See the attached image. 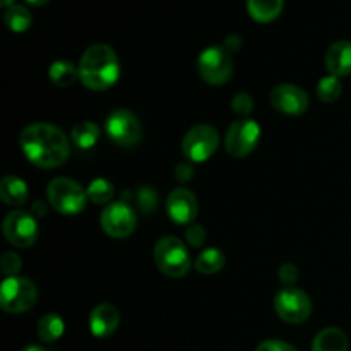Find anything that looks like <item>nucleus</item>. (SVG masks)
<instances>
[{
	"label": "nucleus",
	"mask_w": 351,
	"mask_h": 351,
	"mask_svg": "<svg viewBox=\"0 0 351 351\" xmlns=\"http://www.w3.org/2000/svg\"><path fill=\"white\" fill-rule=\"evenodd\" d=\"M21 149L24 156L38 168L60 167L69 158L67 136L51 123H31L23 129L19 136Z\"/></svg>",
	"instance_id": "nucleus-1"
},
{
	"label": "nucleus",
	"mask_w": 351,
	"mask_h": 351,
	"mask_svg": "<svg viewBox=\"0 0 351 351\" xmlns=\"http://www.w3.org/2000/svg\"><path fill=\"white\" fill-rule=\"evenodd\" d=\"M79 69V81L91 91H105L112 88L120 77V62L115 50L108 45H91L82 53Z\"/></svg>",
	"instance_id": "nucleus-2"
},
{
	"label": "nucleus",
	"mask_w": 351,
	"mask_h": 351,
	"mask_svg": "<svg viewBox=\"0 0 351 351\" xmlns=\"http://www.w3.org/2000/svg\"><path fill=\"white\" fill-rule=\"evenodd\" d=\"M154 263L170 278H184L191 271L192 261L187 245L177 237H163L154 245Z\"/></svg>",
	"instance_id": "nucleus-3"
},
{
	"label": "nucleus",
	"mask_w": 351,
	"mask_h": 351,
	"mask_svg": "<svg viewBox=\"0 0 351 351\" xmlns=\"http://www.w3.org/2000/svg\"><path fill=\"white\" fill-rule=\"evenodd\" d=\"M47 197L51 208L64 216L79 215L86 208V201H88L84 189L77 182L65 177L53 178L48 184Z\"/></svg>",
	"instance_id": "nucleus-4"
},
{
	"label": "nucleus",
	"mask_w": 351,
	"mask_h": 351,
	"mask_svg": "<svg viewBox=\"0 0 351 351\" xmlns=\"http://www.w3.org/2000/svg\"><path fill=\"white\" fill-rule=\"evenodd\" d=\"M38 300L36 285L26 278L10 276L0 287V307L7 314H23L34 307Z\"/></svg>",
	"instance_id": "nucleus-5"
},
{
	"label": "nucleus",
	"mask_w": 351,
	"mask_h": 351,
	"mask_svg": "<svg viewBox=\"0 0 351 351\" xmlns=\"http://www.w3.org/2000/svg\"><path fill=\"white\" fill-rule=\"evenodd\" d=\"M105 132L113 144L125 149L137 146L143 139V127L139 119L125 108L113 110L106 117Z\"/></svg>",
	"instance_id": "nucleus-6"
},
{
	"label": "nucleus",
	"mask_w": 351,
	"mask_h": 351,
	"mask_svg": "<svg viewBox=\"0 0 351 351\" xmlns=\"http://www.w3.org/2000/svg\"><path fill=\"white\" fill-rule=\"evenodd\" d=\"M199 74L202 81L211 86H221L233 75L232 51L225 47H209L201 51L197 60Z\"/></svg>",
	"instance_id": "nucleus-7"
},
{
	"label": "nucleus",
	"mask_w": 351,
	"mask_h": 351,
	"mask_svg": "<svg viewBox=\"0 0 351 351\" xmlns=\"http://www.w3.org/2000/svg\"><path fill=\"white\" fill-rule=\"evenodd\" d=\"M219 146V134L209 123H199L185 134L182 141V153L191 163H204Z\"/></svg>",
	"instance_id": "nucleus-8"
},
{
	"label": "nucleus",
	"mask_w": 351,
	"mask_h": 351,
	"mask_svg": "<svg viewBox=\"0 0 351 351\" xmlns=\"http://www.w3.org/2000/svg\"><path fill=\"white\" fill-rule=\"evenodd\" d=\"M274 311L288 324H302L312 314V302L304 290L283 287L274 297Z\"/></svg>",
	"instance_id": "nucleus-9"
},
{
	"label": "nucleus",
	"mask_w": 351,
	"mask_h": 351,
	"mask_svg": "<svg viewBox=\"0 0 351 351\" xmlns=\"http://www.w3.org/2000/svg\"><path fill=\"white\" fill-rule=\"evenodd\" d=\"M261 141V127L256 120L239 119L228 127L225 136V149L233 158H245Z\"/></svg>",
	"instance_id": "nucleus-10"
},
{
	"label": "nucleus",
	"mask_w": 351,
	"mask_h": 351,
	"mask_svg": "<svg viewBox=\"0 0 351 351\" xmlns=\"http://www.w3.org/2000/svg\"><path fill=\"white\" fill-rule=\"evenodd\" d=\"M101 228L112 239H127L136 232L137 215L127 202H112L101 213Z\"/></svg>",
	"instance_id": "nucleus-11"
},
{
	"label": "nucleus",
	"mask_w": 351,
	"mask_h": 351,
	"mask_svg": "<svg viewBox=\"0 0 351 351\" xmlns=\"http://www.w3.org/2000/svg\"><path fill=\"white\" fill-rule=\"evenodd\" d=\"M3 235L14 247L26 249L38 239V221L31 213L12 211L3 219Z\"/></svg>",
	"instance_id": "nucleus-12"
},
{
	"label": "nucleus",
	"mask_w": 351,
	"mask_h": 351,
	"mask_svg": "<svg viewBox=\"0 0 351 351\" xmlns=\"http://www.w3.org/2000/svg\"><path fill=\"white\" fill-rule=\"evenodd\" d=\"M269 101L276 112L291 117H298L307 112L308 103H311L307 93L295 84H280L273 88Z\"/></svg>",
	"instance_id": "nucleus-13"
},
{
	"label": "nucleus",
	"mask_w": 351,
	"mask_h": 351,
	"mask_svg": "<svg viewBox=\"0 0 351 351\" xmlns=\"http://www.w3.org/2000/svg\"><path fill=\"white\" fill-rule=\"evenodd\" d=\"M197 197L189 189H175L167 199V213L177 225H191L197 216Z\"/></svg>",
	"instance_id": "nucleus-14"
},
{
	"label": "nucleus",
	"mask_w": 351,
	"mask_h": 351,
	"mask_svg": "<svg viewBox=\"0 0 351 351\" xmlns=\"http://www.w3.org/2000/svg\"><path fill=\"white\" fill-rule=\"evenodd\" d=\"M120 324V312L115 305L101 304L89 314V329L96 338H108L117 331Z\"/></svg>",
	"instance_id": "nucleus-15"
},
{
	"label": "nucleus",
	"mask_w": 351,
	"mask_h": 351,
	"mask_svg": "<svg viewBox=\"0 0 351 351\" xmlns=\"http://www.w3.org/2000/svg\"><path fill=\"white\" fill-rule=\"evenodd\" d=\"M326 69L336 77H346L351 74V41L341 40L332 43L326 51Z\"/></svg>",
	"instance_id": "nucleus-16"
},
{
	"label": "nucleus",
	"mask_w": 351,
	"mask_h": 351,
	"mask_svg": "<svg viewBox=\"0 0 351 351\" xmlns=\"http://www.w3.org/2000/svg\"><path fill=\"white\" fill-rule=\"evenodd\" d=\"M29 189L23 178L16 175H7L0 182V197L7 206H23L29 197Z\"/></svg>",
	"instance_id": "nucleus-17"
},
{
	"label": "nucleus",
	"mask_w": 351,
	"mask_h": 351,
	"mask_svg": "<svg viewBox=\"0 0 351 351\" xmlns=\"http://www.w3.org/2000/svg\"><path fill=\"white\" fill-rule=\"evenodd\" d=\"M348 336L338 328H326L312 341V351H348Z\"/></svg>",
	"instance_id": "nucleus-18"
},
{
	"label": "nucleus",
	"mask_w": 351,
	"mask_h": 351,
	"mask_svg": "<svg viewBox=\"0 0 351 351\" xmlns=\"http://www.w3.org/2000/svg\"><path fill=\"white\" fill-rule=\"evenodd\" d=\"M247 10L257 23H271L283 10V0H247Z\"/></svg>",
	"instance_id": "nucleus-19"
},
{
	"label": "nucleus",
	"mask_w": 351,
	"mask_h": 351,
	"mask_svg": "<svg viewBox=\"0 0 351 351\" xmlns=\"http://www.w3.org/2000/svg\"><path fill=\"white\" fill-rule=\"evenodd\" d=\"M71 139L79 149H91L99 139V127L95 122L82 120V122L74 125L71 132Z\"/></svg>",
	"instance_id": "nucleus-20"
},
{
	"label": "nucleus",
	"mask_w": 351,
	"mask_h": 351,
	"mask_svg": "<svg viewBox=\"0 0 351 351\" xmlns=\"http://www.w3.org/2000/svg\"><path fill=\"white\" fill-rule=\"evenodd\" d=\"M48 75H50V81L55 86H58V88H69V86H72L79 79V69L72 62L58 60L50 65Z\"/></svg>",
	"instance_id": "nucleus-21"
},
{
	"label": "nucleus",
	"mask_w": 351,
	"mask_h": 351,
	"mask_svg": "<svg viewBox=\"0 0 351 351\" xmlns=\"http://www.w3.org/2000/svg\"><path fill=\"white\" fill-rule=\"evenodd\" d=\"M194 267L201 274H218L225 267V254L218 249H206L195 259Z\"/></svg>",
	"instance_id": "nucleus-22"
},
{
	"label": "nucleus",
	"mask_w": 351,
	"mask_h": 351,
	"mask_svg": "<svg viewBox=\"0 0 351 351\" xmlns=\"http://www.w3.org/2000/svg\"><path fill=\"white\" fill-rule=\"evenodd\" d=\"M64 335V321L57 314H47L38 321V338L43 343H55Z\"/></svg>",
	"instance_id": "nucleus-23"
},
{
	"label": "nucleus",
	"mask_w": 351,
	"mask_h": 351,
	"mask_svg": "<svg viewBox=\"0 0 351 351\" xmlns=\"http://www.w3.org/2000/svg\"><path fill=\"white\" fill-rule=\"evenodd\" d=\"M3 21H5L7 27L14 33H24L26 29H29L31 26V12L23 5H10L7 7L5 14H3Z\"/></svg>",
	"instance_id": "nucleus-24"
},
{
	"label": "nucleus",
	"mask_w": 351,
	"mask_h": 351,
	"mask_svg": "<svg viewBox=\"0 0 351 351\" xmlns=\"http://www.w3.org/2000/svg\"><path fill=\"white\" fill-rule=\"evenodd\" d=\"M341 95H343V84L341 81H339V77L329 74L319 81L317 96L321 101L335 103L336 99L341 98Z\"/></svg>",
	"instance_id": "nucleus-25"
},
{
	"label": "nucleus",
	"mask_w": 351,
	"mask_h": 351,
	"mask_svg": "<svg viewBox=\"0 0 351 351\" xmlns=\"http://www.w3.org/2000/svg\"><path fill=\"white\" fill-rule=\"evenodd\" d=\"M86 194H88L89 201L95 202V204H106V202L112 201L115 192H113L112 182L105 180V178H96L89 184Z\"/></svg>",
	"instance_id": "nucleus-26"
},
{
	"label": "nucleus",
	"mask_w": 351,
	"mask_h": 351,
	"mask_svg": "<svg viewBox=\"0 0 351 351\" xmlns=\"http://www.w3.org/2000/svg\"><path fill=\"white\" fill-rule=\"evenodd\" d=\"M232 110L240 117H247L254 110V99L249 93H239L232 99Z\"/></svg>",
	"instance_id": "nucleus-27"
},
{
	"label": "nucleus",
	"mask_w": 351,
	"mask_h": 351,
	"mask_svg": "<svg viewBox=\"0 0 351 351\" xmlns=\"http://www.w3.org/2000/svg\"><path fill=\"white\" fill-rule=\"evenodd\" d=\"M0 266H2L3 274H5L7 278L16 276V274L21 271L19 256H17V254H14V252H5L2 256V259H0Z\"/></svg>",
	"instance_id": "nucleus-28"
},
{
	"label": "nucleus",
	"mask_w": 351,
	"mask_h": 351,
	"mask_svg": "<svg viewBox=\"0 0 351 351\" xmlns=\"http://www.w3.org/2000/svg\"><path fill=\"white\" fill-rule=\"evenodd\" d=\"M137 202H139V208L143 209L144 213H149L156 208L158 204V197L154 194L153 189H141L137 192Z\"/></svg>",
	"instance_id": "nucleus-29"
},
{
	"label": "nucleus",
	"mask_w": 351,
	"mask_h": 351,
	"mask_svg": "<svg viewBox=\"0 0 351 351\" xmlns=\"http://www.w3.org/2000/svg\"><path fill=\"white\" fill-rule=\"evenodd\" d=\"M185 239L191 247H201L206 242V230L199 225L189 226L187 232H185Z\"/></svg>",
	"instance_id": "nucleus-30"
},
{
	"label": "nucleus",
	"mask_w": 351,
	"mask_h": 351,
	"mask_svg": "<svg viewBox=\"0 0 351 351\" xmlns=\"http://www.w3.org/2000/svg\"><path fill=\"white\" fill-rule=\"evenodd\" d=\"M280 280L285 287H295L298 280V269L293 264H283L280 269Z\"/></svg>",
	"instance_id": "nucleus-31"
},
{
	"label": "nucleus",
	"mask_w": 351,
	"mask_h": 351,
	"mask_svg": "<svg viewBox=\"0 0 351 351\" xmlns=\"http://www.w3.org/2000/svg\"><path fill=\"white\" fill-rule=\"evenodd\" d=\"M256 351H297V348L281 339H267V341L261 343Z\"/></svg>",
	"instance_id": "nucleus-32"
},
{
	"label": "nucleus",
	"mask_w": 351,
	"mask_h": 351,
	"mask_svg": "<svg viewBox=\"0 0 351 351\" xmlns=\"http://www.w3.org/2000/svg\"><path fill=\"white\" fill-rule=\"evenodd\" d=\"M175 173H177V178L182 182H187L189 178L194 175V168H192L191 161H184V163L178 165L177 168H175Z\"/></svg>",
	"instance_id": "nucleus-33"
},
{
	"label": "nucleus",
	"mask_w": 351,
	"mask_h": 351,
	"mask_svg": "<svg viewBox=\"0 0 351 351\" xmlns=\"http://www.w3.org/2000/svg\"><path fill=\"white\" fill-rule=\"evenodd\" d=\"M21 351H48V350H47V348H43V346L31 345V346H26V348H23Z\"/></svg>",
	"instance_id": "nucleus-34"
},
{
	"label": "nucleus",
	"mask_w": 351,
	"mask_h": 351,
	"mask_svg": "<svg viewBox=\"0 0 351 351\" xmlns=\"http://www.w3.org/2000/svg\"><path fill=\"white\" fill-rule=\"evenodd\" d=\"M29 5H34V7H41L45 5V3H48V0H26Z\"/></svg>",
	"instance_id": "nucleus-35"
},
{
	"label": "nucleus",
	"mask_w": 351,
	"mask_h": 351,
	"mask_svg": "<svg viewBox=\"0 0 351 351\" xmlns=\"http://www.w3.org/2000/svg\"><path fill=\"white\" fill-rule=\"evenodd\" d=\"M0 2H2V5H3V7H10V5H14V0H0Z\"/></svg>",
	"instance_id": "nucleus-36"
}]
</instances>
